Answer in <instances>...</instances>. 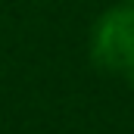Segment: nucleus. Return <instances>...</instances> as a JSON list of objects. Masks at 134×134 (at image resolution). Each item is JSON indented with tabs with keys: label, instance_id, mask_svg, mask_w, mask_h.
<instances>
[{
	"label": "nucleus",
	"instance_id": "f257e3e1",
	"mask_svg": "<svg viewBox=\"0 0 134 134\" xmlns=\"http://www.w3.org/2000/svg\"><path fill=\"white\" fill-rule=\"evenodd\" d=\"M91 59L109 75L134 72V6H109L91 28Z\"/></svg>",
	"mask_w": 134,
	"mask_h": 134
},
{
	"label": "nucleus",
	"instance_id": "f03ea898",
	"mask_svg": "<svg viewBox=\"0 0 134 134\" xmlns=\"http://www.w3.org/2000/svg\"><path fill=\"white\" fill-rule=\"evenodd\" d=\"M122 3H128V6H134V0H122Z\"/></svg>",
	"mask_w": 134,
	"mask_h": 134
},
{
	"label": "nucleus",
	"instance_id": "7ed1b4c3",
	"mask_svg": "<svg viewBox=\"0 0 134 134\" xmlns=\"http://www.w3.org/2000/svg\"><path fill=\"white\" fill-rule=\"evenodd\" d=\"M131 84H134V72H131Z\"/></svg>",
	"mask_w": 134,
	"mask_h": 134
}]
</instances>
